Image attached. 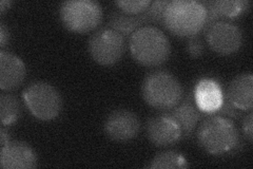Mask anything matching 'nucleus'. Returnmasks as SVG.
I'll return each mask as SVG.
<instances>
[{"label":"nucleus","mask_w":253,"mask_h":169,"mask_svg":"<svg viewBox=\"0 0 253 169\" xmlns=\"http://www.w3.org/2000/svg\"><path fill=\"white\" fill-rule=\"evenodd\" d=\"M163 23L174 35L193 37L206 27L207 9L196 0H173L166 6Z\"/></svg>","instance_id":"obj_1"},{"label":"nucleus","mask_w":253,"mask_h":169,"mask_svg":"<svg viewBox=\"0 0 253 169\" xmlns=\"http://www.w3.org/2000/svg\"><path fill=\"white\" fill-rule=\"evenodd\" d=\"M130 52L141 66L157 67L167 61L171 54L168 37L158 28L146 26L133 32L129 40Z\"/></svg>","instance_id":"obj_2"},{"label":"nucleus","mask_w":253,"mask_h":169,"mask_svg":"<svg viewBox=\"0 0 253 169\" xmlns=\"http://www.w3.org/2000/svg\"><path fill=\"white\" fill-rule=\"evenodd\" d=\"M200 146L210 155L221 156L237 149L240 133L231 119L221 115L206 117L197 129Z\"/></svg>","instance_id":"obj_3"},{"label":"nucleus","mask_w":253,"mask_h":169,"mask_svg":"<svg viewBox=\"0 0 253 169\" xmlns=\"http://www.w3.org/2000/svg\"><path fill=\"white\" fill-rule=\"evenodd\" d=\"M183 87L177 78L167 71L150 72L142 80V99L150 107L163 112L177 106L183 99Z\"/></svg>","instance_id":"obj_4"},{"label":"nucleus","mask_w":253,"mask_h":169,"mask_svg":"<svg viewBox=\"0 0 253 169\" xmlns=\"http://www.w3.org/2000/svg\"><path fill=\"white\" fill-rule=\"evenodd\" d=\"M60 20L68 30L84 34L96 29L102 20V9L93 0H68L59 10Z\"/></svg>","instance_id":"obj_5"},{"label":"nucleus","mask_w":253,"mask_h":169,"mask_svg":"<svg viewBox=\"0 0 253 169\" xmlns=\"http://www.w3.org/2000/svg\"><path fill=\"white\" fill-rule=\"evenodd\" d=\"M22 96L31 113L38 119L52 120L60 114L61 95L51 84L44 82L31 84L23 90Z\"/></svg>","instance_id":"obj_6"},{"label":"nucleus","mask_w":253,"mask_h":169,"mask_svg":"<svg viewBox=\"0 0 253 169\" xmlns=\"http://www.w3.org/2000/svg\"><path fill=\"white\" fill-rule=\"evenodd\" d=\"M126 50V37L110 27L91 35L88 51L94 61L101 66H112L120 61Z\"/></svg>","instance_id":"obj_7"},{"label":"nucleus","mask_w":253,"mask_h":169,"mask_svg":"<svg viewBox=\"0 0 253 169\" xmlns=\"http://www.w3.org/2000/svg\"><path fill=\"white\" fill-rule=\"evenodd\" d=\"M206 40L212 51L221 55H230L240 50L243 34L234 23L218 20L206 27Z\"/></svg>","instance_id":"obj_8"},{"label":"nucleus","mask_w":253,"mask_h":169,"mask_svg":"<svg viewBox=\"0 0 253 169\" xmlns=\"http://www.w3.org/2000/svg\"><path fill=\"white\" fill-rule=\"evenodd\" d=\"M104 130L111 140L126 142L138 135L140 131V120L131 110L116 109L107 116Z\"/></svg>","instance_id":"obj_9"},{"label":"nucleus","mask_w":253,"mask_h":169,"mask_svg":"<svg viewBox=\"0 0 253 169\" xmlns=\"http://www.w3.org/2000/svg\"><path fill=\"white\" fill-rule=\"evenodd\" d=\"M146 133L149 141L156 147L172 146L183 138L180 127L166 112L148 118Z\"/></svg>","instance_id":"obj_10"},{"label":"nucleus","mask_w":253,"mask_h":169,"mask_svg":"<svg viewBox=\"0 0 253 169\" xmlns=\"http://www.w3.org/2000/svg\"><path fill=\"white\" fill-rule=\"evenodd\" d=\"M0 164L3 169H31L37 166V156L30 145L10 141L1 147Z\"/></svg>","instance_id":"obj_11"},{"label":"nucleus","mask_w":253,"mask_h":169,"mask_svg":"<svg viewBox=\"0 0 253 169\" xmlns=\"http://www.w3.org/2000/svg\"><path fill=\"white\" fill-rule=\"evenodd\" d=\"M27 68L20 57L7 51H0V89L11 91L25 80Z\"/></svg>","instance_id":"obj_12"},{"label":"nucleus","mask_w":253,"mask_h":169,"mask_svg":"<svg viewBox=\"0 0 253 169\" xmlns=\"http://www.w3.org/2000/svg\"><path fill=\"white\" fill-rule=\"evenodd\" d=\"M227 101L240 111L253 108V75L250 72L235 76L226 92Z\"/></svg>","instance_id":"obj_13"},{"label":"nucleus","mask_w":253,"mask_h":169,"mask_svg":"<svg viewBox=\"0 0 253 169\" xmlns=\"http://www.w3.org/2000/svg\"><path fill=\"white\" fill-rule=\"evenodd\" d=\"M194 101L197 108L201 111L213 113V112H217L223 105V91L215 80L203 78L196 84L194 89Z\"/></svg>","instance_id":"obj_14"},{"label":"nucleus","mask_w":253,"mask_h":169,"mask_svg":"<svg viewBox=\"0 0 253 169\" xmlns=\"http://www.w3.org/2000/svg\"><path fill=\"white\" fill-rule=\"evenodd\" d=\"M202 2L207 9L206 27L221 18H235L236 16L246 12L250 5L247 0H211Z\"/></svg>","instance_id":"obj_15"},{"label":"nucleus","mask_w":253,"mask_h":169,"mask_svg":"<svg viewBox=\"0 0 253 169\" xmlns=\"http://www.w3.org/2000/svg\"><path fill=\"white\" fill-rule=\"evenodd\" d=\"M166 113L175 120L180 127L181 136H189L191 134L202 118L200 109L197 108L196 104H194L191 99L185 100L173 109L166 111Z\"/></svg>","instance_id":"obj_16"},{"label":"nucleus","mask_w":253,"mask_h":169,"mask_svg":"<svg viewBox=\"0 0 253 169\" xmlns=\"http://www.w3.org/2000/svg\"><path fill=\"white\" fill-rule=\"evenodd\" d=\"M150 22L146 11L139 15H128L122 11H114L109 17V27L120 32L125 37L131 36L142 23Z\"/></svg>","instance_id":"obj_17"},{"label":"nucleus","mask_w":253,"mask_h":169,"mask_svg":"<svg viewBox=\"0 0 253 169\" xmlns=\"http://www.w3.org/2000/svg\"><path fill=\"white\" fill-rule=\"evenodd\" d=\"M21 112L22 108L18 99L11 94L0 95V119L2 126H10L17 122Z\"/></svg>","instance_id":"obj_18"},{"label":"nucleus","mask_w":253,"mask_h":169,"mask_svg":"<svg viewBox=\"0 0 253 169\" xmlns=\"http://www.w3.org/2000/svg\"><path fill=\"white\" fill-rule=\"evenodd\" d=\"M189 164L186 159L176 154L175 151H164L157 154L151 161L149 168L151 169H168V168H188Z\"/></svg>","instance_id":"obj_19"},{"label":"nucleus","mask_w":253,"mask_h":169,"mask_svg":"<svg viewBox=\"0 0 253 169\" xmlns=\"http://www.w3.org/2000/svg\"><path fill=\"white\" fill-rule=\"evenodd\" d=\"M115 4L125 14L139 15L147 11L151 1L150 0H118L115 1Z\"/></svg>","instance_id":"obj_20"},{"label":"nucleus","mask_w":253,"mask_h":169,"mask_svg":"<svg viewBox=\"0 0 253 169\" xmlns=\"http://www.w3.org/2000/svg\"><path fill=\"white\" fill-rule=\"evenodd\" d=\"M169 3L168 0H156L151 2L150 6L147 9L146 13L150 22H163L164 12L166 6Z\"/></svg>","instance_id":"obj_21"},{"label":"nucleus","mask_w":253,"mask_h":169,"mask_svg":"<svg viewBox=\"0 0 253 169\" xmlns=\"http://www.w3.org/2000/svg\"><path fill=\"white\" fill-rule=\"evenodd\" d=\"M204 45L202 39L197 36H193L190 37L189 42L187 44V52L189 53V55L191 56L193 58L200 57V56L204 53Z\"/></svg>","instance_id":"obj_22"},{"label":"nucleus","mask_w":253,"mask_h":169,"mask_svg":"<svg viewBox=\"0 0 253 169\" xmlns=\"http://www.w3.org/2000/svg\"><path fill=\"white\" fill-rule=\"evenodd\" d=\"M253 113L250 112L248 115H246L243 119V132L245 134V138H246L250 143L253 141Z\"/></svg>","instance_id":"obj_23"},{"label":"nucleus","mask_w":253,"mask_h":169,"mask_svg":"<svg viewBox=\"0 0 253 169\" xmlns=\"http://www.w3.org/2000/svg\"><path fill=\"white\" fill-rule=\"evenodd\" d=\"M217 111H218V114H224L231 117H237L241 115V111L234 108L228 101L223 102V105H221V107Z\"/></svg>","instance_id":"obj_24"},{"label":"nucleus","mask_w":253,"mask_h":169,"mask_svg":"<svg viewBox=\"0 0 253 169\" xmlns=\"http://www.w3.org/2000/svg\"><path fill=\"white\" fill-rule=\"evenodd\" d=\"M9 39H10V32L6 29L4 23L1 22L0 23V47H1V49H3L5 45L9 43Z\"/></svg>","instance_id":"obj_25"},{"label":"nucleus","mask_w":253,"mask_h":169,"mask_svg":"<svg viewBox=\"0 0 253 169\" xmlns=\"http://www.w3.org/2000/svg\"><path fill=\"white\" fill-rule=\"evenodd\" d=\"M0 140H1V147L10 142L9 132H6L3 127L0 129Z\"/></svg>","instance_id":"obj_26"},{"label":"nucleus","mask_w":253,"mask_h":169,"mask_svg":"<svg viewBox=\"0 0 253 169\" xmlns=\"http://www.w3.org/2000/svg\"><path fill=\"white\" fill-rule=\"evenodd\" d=\"M11 4H12V1H7V0H2V1H0V13L3 14L5 10H7L11 6Z\"/></svg>","instance_id":"obj_27"}]
</instances>
